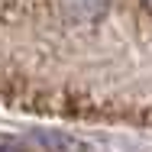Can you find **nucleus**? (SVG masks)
<instances>
[{
  "label": "nucleus",
  "instance_id": "obj_1",
  "mask_svg": "<svg viewBox=\"0 0 152 152\" xmlns=\"http://www.w3.org/2000/svg\"><path fill=\"white\" fill-rule=\"evenodd\" d=\"M0 152H23V146L13 136H0Z\"/></svg>",
  "mask_w": 152,
  "mask_h": 152
},
{
  "label": "nucleus",
  "instance_id": "obj_2",
  "mask_svg": "<svg viewBox=\"0 0 152 152\" xmlns=\"http://www.w3.org/2000/svg\"><path fill=\"white\" fill-rule=\"evenodd\" d=\"M146 10H149V13H152V0H146Z\"/></svg>",
  "mask_w": 152,
  "mask_h": 152
}]
</instances>
